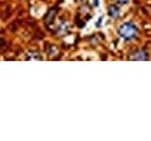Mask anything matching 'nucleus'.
I'll use <instances>...</instances> for the list:
<instances>
[{
    "label": "nucleus",
    "instance_id": "obj_1",
    "mask_svg": "<svg viewBox=\"0 0 151 141\" xmlns=\"http://www.w3.org/2000/svg\"><path fill=\"white\" fill-rule=\"evenodd\" d=\"M118 33L125 41H131L135 39V37L138 34V29L134 24L125 23L119 27Z\"/></svg>",
    "mask_w": 151,
    "mask_h": 141
},
{
    "label": "nucleus",
    "instance_id": "obj_2",
    "mask_svg": "<svg viewBox=\"0 0 151 141\" xmlns=\"http://www.w3.org/2000/svg\"><path fill=\"white\" fill-rule=\"evenodd\" d=\"M148 58L147 53L144 49H139L134 51L133 53H131L129 56L130 60H146Z\"/></svg>",
    "mask_w": 151,
    "mask_h": 141
},
{
    "label": "nucleus",
    "instance_id": "obj_3",
    "mask_svg": "<svg viewBox=\"0 0 151 141\" xmlns=\"http://www.w3.org/2000/svg\"><path fill=\"white\" fill-rule=\"evenodd\" d=\"M108 13L111 18H117L120 14L119 8H118L117 6H115V5H111V6L109 7Z\"/></svg>",
    "mask_w": 151,
    "mask_h": 141
},
{
    "label": "nucleus",
    "instance_id": "obj_4",
    "mask_svg": "<svg viewBox=\"0 0 151 141\" xmlns=\"http://www.w3.org/2000/svg\"><path fill=\"white\" fill-rule=\"evenodd\" d=\"M116 1L119 4H121V5H125V4H127V2H129V0H116Z\"/></svg>",
    "mask_w": 151,
    "mask_h": 141
},
{
    "label": "nucleus",
    "instance_id": "obj_5",
    "mask_svg": "<svg viewBox=\"0 0 151 141\" xmlns=\"http://www.w3.org/2000/svg\"><path fill=\"white\" fill-rule=\"evenodd\" d=\"M93 5L96 7H97L98 5H99V0H93Z\"/></svg>",
    "mask_w": 151,
    "mask_h": 141
},
{
    "label": "nucleus",
    "instance_id": "obj_6",
    "mask_svg": "<svg viewBox=\"0 0 151 141\" xmlns=\"http://www.w3.org/2000/svg\"><path fill=\"white\" fill-rule=\"evenodd\" d=\"M101 21H102V17H100V19H99V21L97 22V24H96L97 26H100V23H101Z\"/></svg>",
    "mask_w": 151,
    "mask_h": 141
},
{
    "label": "nucleus",
    "instance_id": "obj_7",
    "mask_svg": "<svg viewBox=\"0 0 151 141\" xmlns=\"http://www.w3.org/2000/svg\"><path fill=\"white\" fill-rule=\"evenodd\" d=\"M81 1H85V0H81Z\"/></svg>",
    "mask_w": 151,
    "mask_h": 141
}]
</instances>
